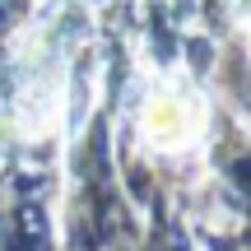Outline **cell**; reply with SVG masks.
<instances>
[{
  "mask_svg": "<svg viewBox=\"0 0 251 251\" xmlns=\"http://www.w3.org/2000/svg\"><path fill=\"white\" fill-rule=\"evenodd\" d=\"M196 112H191L186 98H177V93H163V98L149 102V117H144V130L153 135V140L163 144V149H177V144L191 140V130H196Z\"/></svg>",
  "mask_w": 251,
  "mask_h": 251,
  "instance_id": "6da1fadb",
  "label": "cell"
}]
</instances>
